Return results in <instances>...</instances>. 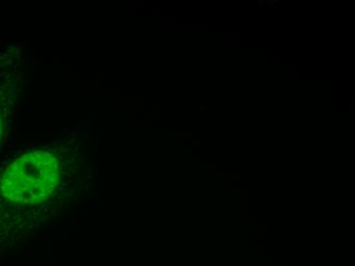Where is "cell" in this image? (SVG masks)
Wrapping results in <instances>:
<instances>
[{"label":"cell","instance_id":"cell-1","mask_svg":"<svg viewBox=\"0 0 355 266\" xmlns=\"http://www.w3.org/2000/svg\"><path fill=\"white\" fill-rule=\"evenodd\" d=\"M55 147L35 149L10 162L0 176V194L21 207L54 201L62 181V160Z\"/></svg>","mask_w":355,"mask_h":266},{"label":"cell","instance_id":"cell-2","mask_svg":"<svg viewBox=\"0 0 355 266\" xmlns=\"http://www.w3.org/2000/svg\"><path fill=\"white\" fill-rule=\"evenodd\" d=\"M14 58L10 53H0V144L8 133L14 114L17 97L18 72L14 69Z\"/></svg>","mask_w":355,"mask_h":266}]
</instances>
